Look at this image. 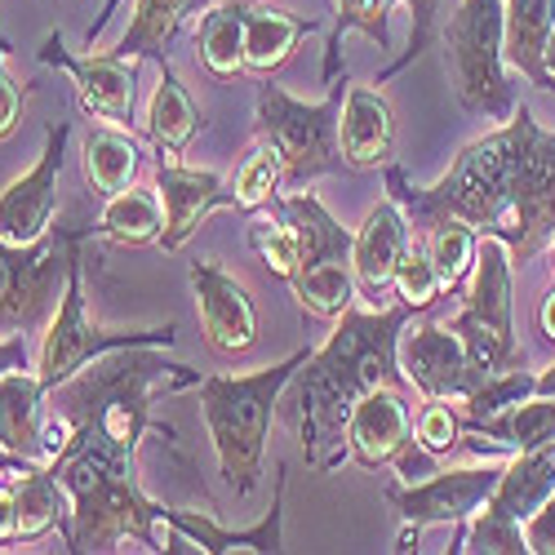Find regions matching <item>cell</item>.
Here are the masks:
<instances>
[{
	"mask_svg": "<svg viewBox=\"0 0 555 555\" xmlns=\"http://www.w3.org/2000/svg\"><path fill=\"white\" fill-rule=\"evenodd\" d=\"M538 325H542V338L546 343H555V289L542 298V307H538Z\"/></svg>",
	"mask_w": 555,
	"mask_h": 555,
	"instance_id": "b9f144b4",
	"label": "cell"
},
{
	"mask_svg": "<svg viewBox=\"0 0 555 555\" xmlns=\"http://www.w3.org/2000/svg\"><path fill=\"white\" fill-rule=\"evenodd\" d=\"M449 330L467 343L472 360L485 374L525 364V351L516 343V262L506 241L480 236L467 298H462V311L449 320Z\"/></svg>",
	"mask_w": 555,
	"mask_h": 555,
	"instance_id": "ba28073f",
	"label": "cell"
},
{
	"mask_svg": "<svg viewBox=\"0 0 555 555\" xmlns=\"http://www.w3.org/2000/svg\"><path fill=\"white\" fill-rule=\"evenodd\" d=\"M538 387V374H529V369H502V374H489L467 400H462V418L467 423H480V418H493V413H502L506 404H520L529 400Z\"/></svg>",
	"mask_w": 555,
	"mask_h": 555,
	"instance_id": "8d00e7d4",
	"label": "cell"
},
{
	"mask_svg": "<svg viewBox=\"0 0 555 555\" xmlns=\"http://www.w3.org/2000/svg\"><path fill=\"white\" fill-rule=\"evenodd\" d=\"M387 196L404 209L413 236H423L440 218H462L480 236L506 241L512 262H529L546 241H555V133H546L520 103L502 129L462 147L431 188H413L391 160Z\"/></svg>",
	"mask_w": 555,
	"mask_h": 555,
	"instance_id": "6da1fadb",
	"label": "cell"
},
{
	"mask_svg": "<svg viewBox=\"0 0 555 555\" xmlns=\"http://www.w3.org/2000/svg\"><path fill=\"white\" fill-rule=\"evenodd\" d=\"M285 182V165H281V152H275L271 143H258L249 147V156L241 160L236 178H231V192H236V209L245 214H258L262 205L275 201V192H281Z\"/></svg>",
	"mask_w": 555,
	"mask_h": 555,
	"instance_id": "836d02e7",
	"label": "cell"
},
{
	"mask_svg": "<svg viewBox=\"0 0 555 555\" xmlns=\"http://www.w3.org/2000/svg\"><path fill=\"white\" fill-rule=\"evenodd\" d=\"M156 192L165 205V231H160V249H182L196 227L214 214V209H236V192L231 182H222L214 169H182L173 160H156Z\"/></svg>",
	"mask_w": 555,
	"mask_h": 555,
	"instance_id": "d6986e66",
	"label": "cell"
},
{
	"mask_svg": "<svg viewBox=\"0 0 555 555\" xmlns=\"http://www.w3.org/2000/svg\"><path fill=\"white\" fill-rule=\"evenodd\" d=\"M14 512H18L14 542H36L44 533L72 525V498L50 462L23 457V467L14 472Z\"/></svg>",
	"mask_w": 555,
	"mask_h": 555,
	"instance_id": "d4e9b609",
	"label": "cell"
},
{
	"mask_svg": "<svg viewBox=\"0 0 555 555\" xmlns=\"http://www.w3.org/2000/svg\"><path fill=\"white\" fill-rule=\"evenodd\" d=\"M201 125H205L201 120V107L192 103V94L182 89V80L165 63L160 67V85H156V94H152V107H147V138H152L160 152L182 156Z\"/></svg>",
	"mask_w": 555,
	"mask_h": 555,
	"instance_id": "4dcf8cb0",
	"label": "cell"
},
{
	"mask_svg": "<svg viewBox=\"0 0 555 555\" xmlns=\"http://www.w3.org/2000/svg\"><path fill=\"white\" fill-rule=\"evenodd\" d=\"M506 18V67H516L533 89H555L546 72V44L555 31V0H502Z\"/></svg>",
	"mask_w": 555,
	"mask_h": 555,
	"instance_id": "cb8c5ba5",
	"label": "cell"
},
{
	"mask_svg": "<svg viewBox=\"0 0 555 555\" xmlns=\"http://www.w3.org/2000/svg\"><path fill=\"white\" fill-rule=\"evenodd\" d=\"M391 5L409 10V50L387 72H378L374 85H387L391 76H400L409 63H418L431 50L440 0H334V27H330V40H325V85H334L338 72H343V36L347 31H364L378 50H391V27H387Z\"/></svg>",
	"mask_w": 555,
	"mask_h": 555,
	"instance_id": "4fadbf2b",
	"label": "cell"
},
{
	"mask_svg": "<svg viewBox=\"0 0 555 555\" xmlns=\"http://www.w3.org/2000/svg\"><path fill=\"white\" fill-rule=\"evenodd\" d=\"M67 138H72V120L44 125V152H40L36 169H27L23 178H14L10 188L0 192V241L31 245V241L54 231L59 169H63V156H67Z\"/></svg>",
	"mask_w": 555,
	"mask_h": 555,
	"instance_id": "5bb4252c",
	"label": "cell"
},
{
	"mask_svg": "<svg viewBox=\"0 0 555 555\" xmlns=\"http://www.w3.org/2000/svg\"><path fill=\"white\" fill-rule=\"evenodd\" d=\"M36 59L44 67H63L72 76L76 99H80V107L89 116H99L107 125H129L133 120V103H138V67H133V59H116V54L76 59L63 44V31L44 36Z\"/></svg>",
	"mask_w": 555,
	"mask_h": 555,
	"instance_id": "2e32d148",
	"label": "cell"
},
{
	"mask_svg": "<svg viewBox=\"0 0 555 555\" xmlns=\"http://www.w3.org/2000/svg\"><path fill=\"white\" fill-rule=\"evenodd\" d=\"M249 249L262 258V267L271 275H281V281H289V275L298 271V227L285 218L281 205H275V214H254L249 218Z\"/></svg>",
	"mask_w": 555,
	"mask_h": 555,
	"instance_id": "e575fe53",
	"label": "cell"
},
{
	"mask_svg": "<svg viewBox=\"0 0 555 555\" xmlns=\"http://www.w3.org/2000/svg\"><path fill=\"white\" fill-rule=\"evenodd\" d=\"M10 369H27V343H23V334L0 338V374H10Z\"/></svg>",
	"mask_w": 555,
	"mask_h": 555,
	"instance_id": "60d3db41",
	"label": "cell"
},
{
	"mask_svg": "<svg viewBox=\"0 0 555 555\" xmlns=\"http://www.w3.org/2000/svg\"><path fill=\"white\" fill-rule=\"evenodd\" d=\"M23 99H27V89H18V80L10 76V40L0 36V143L18 133Z\"/></svg>",
	"mask_w": 555,
	"mask_h": 555,
	"instance_id": "f35d334b",
	"label": "cell"
},
{
	"mask_svg": "<svg viewBox=\"0 0 555 555\" xmlns=\"http://www.w3.org/2000/svg\"><path fill=\"white\" fill-rule=\"evenodd\" d=\"M546 72L555 76V31H551V44H546Z\"/></svg>",
	"mask_w": 555,
	"mask_h": 555,
	"instance_id": "f6af8a7d",
	"label": "cell"
},
{
	"mask_svg": "<svg viewBox=\"0 0 555 555\" xmlns=\"http://www.w3.org/2000/svg\"><path fill=\"white\" fill-rule=\"evenodd\" d=\"M462 436H485V440H472L476 453L551 449L555 444V396H529V400L506 404L502 413H493V418H480V423L462 418Z\"/></svg>",
	"mask_w": 555,
	"mask_h": 555,
	"instance_id": "603a6c76",
	"label": "cell"
},
{
	"mask_svg": "<svg viewBox=\"0 0 555 555\" xmlns=\"http://www.w3.org/2000/svg\"><path fill=\"white\" fill-rule=\"evenodd\" d=\"M285 218L298 227V271L289 275V289L298 307L315 320H338L356 298V231H347L311 192H294L275 201Z\"/></svg>",
	"mask_w": 555,
	"mask_h": 555,
	"instance_id": "8992f818",
	"label": "cell"
},
{
	"mask_svg": "<svg viewBox=\"0 0 555 555\" xmlns=\"http://www.w3.org/2000/svg\"><path fill=\"white\" fill-rule=\"evenodd\" d=\"M502 467L506 462H485V467H453V472H431L427 480L391 485L387 502L404 520L396 551H418V533L427 525H467L498 489Z\"/></svg>",
	"mask_w": 555,
	"mask_h": 555,
	"instance_id": "7c38bea8",
	"label": "cell"
},
{
	"mask_svg": "<svg viewBox=\"0 0 555 555\" xmlns=\"http://www.w3.org/2000/svg\"><path fill=\"white\" fill-rule=\"evenodd\" d=\"M44 396L50 391H44L40 378L27 374V369L0 374V449H10L18 457L44 453V444H40V400Z\"/></svg>",
	"mask_w": 555,
	"mask_h": 555,
	"instance_id": "f1b7e54d",
	"label": "cell"
},
{
	"mask_svg": "<svg viewBox=\"0 0 555 555\" xmlns=\"http://www.w3.org/2000/svg\"><path fill=\"white\" fill-rule=\"evenodd\" d=\"M18 467V453H10V449H0V476L5 472H14Z\"/></svg>",
	"mask_w": 555,
	"mask_h": 555,
	"instance_id": "ee69618b",
	"label": "cell"
},
{
	"mask_svg": "<svg viewBox=\"0 0 555 555\" xmlns=\"http://www.w3.org/2000/svg\"><path fill=\"white\" fill-rule=\"evenodd\" d=\"M423 245L440 271V281L444 289H467L472 281V267H476V249H480V231L472 222H462V218H440L423 231Z\"/></svg>",
	"mask_w": 555,
	"mask_h": 555,
	"instance_id": "d6a6232c",
	"label": "cell"
},
{
	"mask_svg": "<svg viewBox=\"0 0 555 555\" xmlns=\"http://www.w3.org/2000/svg\"><path fill=\"white\" fill-rule=\"evenodd\" d=\"M343 94L347 76L330 85V94L320 103H298L285 94L271 76L258 80V107H254V129L262 143L281 152L285 165V188H307L320 173H338L343 147H338V116H343Z\"/></svg>",
	"mask_w": 555,
	"mask_h": 555,
	"instance_id": "5b68a950",
	"label": "cell"
},
{
	"mask_svg": "<svg viewBox=\"0 0 555 555\" xmlns=\"http://www.w3.org/2000/svg\"><path fill=\"white\" fill-rule=\"evenodd\" d=\"M320 23L315 18H298L281 5H254L249 23H245V72L267 80L275 76L298 50V40L311 36Z\"/></svg>",
	"mask_w": 555,
	"mask_h": 555,
	"instance_id": "4316f807",
	"label": "cell"
},
{
	"mask_svg": "<svg viewBox=\"0 0 555 555\" xmlns=\"http://www.w3.org/2000/svg\"><path fill=\"white\" fill-rule=\"evenodd\" d=\"M391 289H396V302H404V307H413V311H427V307L444 294V281H440V271H436V262H431L423 236L409 241V249H404V258H400V267H396Z\"/></svg>",
	"mask_w": 555,
	"mask_h": 555,
	"instance_id": "d590c367",
	"label": "cell"
},
{
	"mask_svg": "<svg viewBox=\"0 0 555 555\" xmlns=\"http://www.w3.org/2000/svg\"><path fill=\"white\" fill-rule=\"evenodd\" d=\"M94 236L89 227H54L31 245L0 241V334H36L59 311V294L67 289V267L76 245Z\"/></svg>",
	"mask_w": 555,
	"mask_h": 555,
	"instance_id": "9c48e42d",
	"label": "cell"
},
{
	"mask_svg": "<svg viewBox=\"0 0 555 555\" xmlns=\"http://www.w3.org/2000/svg\"><path fill=\"white\" fill-rule=\"evenodd\" d=\"M201 378V369L165 360L160 347H116L59 387V413L72 423V444L138 467L143 436L165 431L152 418V404L196 387Z\"/></svg>",
	"mask_w": 555,
	"mask_h": 555,
	"instance_id": "3957f363",
	"label": "cell"
},
{
	"mask_svg": "<svg viewBox=\"0 0 555 555\" xmlns=\"http://www.w3.org/2000/svg\"><path fill=\"white\" fill-rule=\"evenodd\" d=\"M551 493H555V444L551 449L516 453L502 467V480L489 493V502L467 520V533L457 538L453 551H489V555H516V551H525L520 525L538 512Z\"/></svg>",
	"mask_w": 555,
	"mask_h": 555,
	"instance_id": "8fae6325",
	"label": "cell"
},
{
	"mask_svg": "<svg viewBox=\"0 0 555 555\" xmlns=\"http://www.w3.org/2000/svg\"><path fill=\"white\" fill-rule=\"evenodd\" d=\"M254 0H222L205 10L196 27V63L214 80H236L245 72V23H249Z\"/></svg>",
	"mask_w": 555,
	"mask_h": 555,
	"instance_id": "83f0119b",
	"label": "cell"
},
{
	"mask_svg": "<svg viewBox=\"0 0 555 555\" xmlns=\"http://www.w3.org/2000/svg\"><path fill=\"white\" fill-rule=\"evenodd\" d=\"M192 294H196V315L205 347L218 356H245L258 343V307L249 289L227 275L218 262L196 258L192 262Z\"/></svg>",
	"mask_w": 555,
	"mask_h": 555,
	"instance_id": "e0dca14e",
	"label": "cell"
},
{
	"mask_svg": "<svg viewBox=\"0 0 555 555\" xmlns=\"http://www.w3.org/2000/svg\"><path fill=\"white\" fill-rule=\"evenodd\" d=\"M347 444H351V457L369 472L391 467V462H400L413 449V418L400 387L378 383L356 400L347 418Z\"/></svg>",
	"mask_w": 555,
	"mask_h": 555,
	"instance_id": "ffe728a7",
	"label": "cell"
},
{
	"mask_svg": "<svg viewBox=\"0 0 555 555\" xmlns=\"http://www.w3.org/2000/svg\"><path fill=\"white\" fill-rule=\"evenodd\" d=\"M409 241H413V227H409L404 209L391 196L378 201L374 209L364 214V222L356 231V249H351V258H356V289H360L364 302L383 307Z\"/></svg>",
	"mask_w": 555,
	"mask_h": 555,
	"instance_id": "44dd1931",
	"label": "cell"
},
{
	"mask_svg": "<svg viewBox=\"0 0 555 555\" xmlns=\"http://www.w3.org/2000/svg\"><path fill=\"white\" fill-rule=\"evenodd\" d=\"M520 533H525V551L529 555H555V493L520 525Z\"/></svg>",
	"mask_w": 555,
	"mask_h": 555,
	"instance_id": "ab89813d",
	"label": "cell"
},
{
	"mask_svg": "<svg viewBox=\"0 0 555 555\" xmlns=\"http://www.w3.org/2000/svg\"><path fill=\"white\" fill-rule=\"evenodd\" d=\"M413 440H418L427 453H449L462 440V418L444 400H427L418 423H413Z\"/></svg>",
	"mask_w": 555,
	"mask_h": 555,
	"instance_id": "74e56055",
	"label": "cell"
},
{
	"mask_svg": "<svg viewBox=\"0 0 555 555\" xmlns=\"http://www.w3.org/2000/svg\"><path fill=\"white\" fill-rule=\"evenodd\" d=\"M396 356L404 383H413L427 400H467L489 378L449 325H423L413 334H400Z\"/></svg>",
	"mask_w": 555,
	"mask_h": 555,
	"instance_id": "9a60e30c",
	"label": "cell"
},
{
	"mask_svg": "<svg viewBox=\"0 0 555 555\" xmlns=\"http://www.w3.org/2000/svg\"><path fill=\"white\" fill-rule=\"evenodd\" d=\"M143 152L133 147V138L116 133V129H89L85 138V182L99 196H116L125 188H133Z\"/></svg>",
	"mask_w": 555,
	"mask_h": 555,
	"instance_id": "1f68e13d",
	"label": "cell"
},
{
	"mask_svg": "<svg viewBox=\"0 0 555 555\" xmlns=\"http://www.w3.org/2000/svg\"><path fill=\"white\" fill-rule=\"evenodd\" d=\"M85 245H76L72 267H67V289L59 298V311L50 315L40 338V364H36V378L44 391H59L67 378H76L89 360H99L103 351L116 347H173L178 343V325L165 330H99L89 325L85 315Z\"/></svg>",
	"mask_w": 555,
	"mask_h": 555,
	"instance_id": "30bf717a",
	"label": "cell"
},
{
	"mask_svg": "<svg viewBox=\"0 0 555 555\" xmlns=\"http://www.w3.org/2000/svg\"><path fill=\"white\" fill-rule=\"evenodd\" d=\"M444 40V72L453 80L457 103L485 116L506 120L516 112L512 85H506V18L502 0H462L440 31Z\"/></svg>",
	"mask_w": 555,
	"mask_h": 555,
	"instance_id": "52a82bcc",
	"label": "cell"
},
{
	"mask_svg": "<svg viewBox=\"0 0 555 555\" xmlns=\"http://www.w3.org/2000/svg\"><path fill=\"white\" fill-rule=\"evenodd\" d=\"M413 307L391 302V307H374V311H356V302L338 315V325L330 334V343L311 351L298 374L289 378L281 404H289V418L298 427V444L307 453L311 472H334L351 457L347 444V418L356 400L391 383L400 387V334L409 325Z\"/></svg>",
	"mask_w": 555,
	"mask_h": 555,
	"instance_id": "7a4b0ae2",
	"label": "cell"
},
{
	"mask_svg": "<svg viewBox=\"0 0 555 555\" xmlns=\"http://www.w3.org/2000/svg\"><path fill=\"white\" fill-rule=\"evenodd\" d=\"M533 396H555V364H551V369H542V374H538Z\"/></svg>",
	"mask_w": 555,
	"mask_h": 555,
	"instance_id": "7bdbcfd3",
	"label": "cell"
},
{
	"mask_svg": "<svg viewBox=\"0 0 555 555\" xmlns=\"http://www.w3.org/2000/svg\"><path fill=\"white\" fill-rule=\"evenodd\" d=\"M551 271H555V249H551Z\"/></svg>",
	"mask_w": 555,
	"mask_h": 555,
	"instance_id": "bcb514c9",
	"label": "cell"
},
{
	"mask_svg": "<svg viewBox=\"0 0 555 555\" xmlns=\"http://www.w3.org/2000/svg\"><path fill=\"white\" fill-rule=\"evenodd\" d=\"M338 147L351 169H387L396 160V120L374 85H351L343 94V116H338Z\"/></svg>",
	"mask_w": 555,
	"mask_h": 555,
	"instance_id": "7402d4cb",
	"label": "cell"
},
{
	"mask_svg": "<svg viewBox=\"0 0 555 555\" xmlns=\"http://www.w3.org/2000/svg\"><path fill=\"white\" fill-rule=\"evenodd\" d=\"M201 10H205V0H133L129 27H125V36L112 44L107 54L133 59V63L138 59H156L165 67L178 27L188 23L192 14H201Z\"/></svg>",
	"mask_w": 555,
	"mask_h": 555,
	"instance_id": "484cf974",
	"label": "cell"
},
{
	"mask_svg": "<svg viewBox=\"0 0 555 555\" xmlns=\"http://www.w3.org/2000/svg\"><path fill=\"white\" fill-rule=\"evenodd\" d=\"M285 485L289 467H275V498L271 512L262 516L258 529H218L205 512H178V506H160V525L169 529L165 551H205V555H227V551H258L275 555L285 551Z\"/></svg>",
	"mask_w": 555,
	"mask_h": 555,
	"instance_id": "ac0fdd59",
	"label": "cell"
},
{
	"mask_svg": "<svg viewBox=\"0 0 555 555\" xmlns=\"http://www.w3.org/2000/svg\"><path fill=\"white\" fill-rule=\"evenodd\" d=\"M160 231H165V205L156 182L152 188H125L116 196H107L103 214L94 218V236L116 241V245H160Z\"/></svg>",
	"mask_w": 555,
	"mask_h": 555,
	"instance_id": "f546056e",
	"label": "cell"
},
{
	"mask_svg": "<svg viewBox=\"0 0 555 555\" xmlns=\"http://www.w3.org/2000/svg\"><path fill=\"white\" fill-rule=\"evenodd\" d=\"M307 356L311 351H294L289 360L254 369V374H205L196 383L201 418H205V431L218 453V472L241 498L254 493L262 480V457H267L275 404H281L289 378L298 374V364Z\"/></svg>",
	"mask_w": 555,
	"mask_h": 555,
	"instance_id": "277c9868",
	"label": "cell"
}]
</instances>
